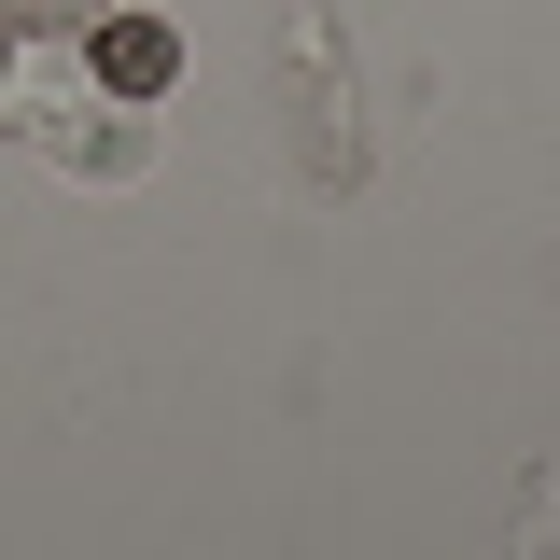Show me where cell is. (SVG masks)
<instances>
[{
    "mask_svg": "<svg viewBox=\"0 0 560 560\" xmlns=\"http://www.w3.org/2000/svg\"><path fill=\"white\" fill-rule=\"evenodd\" d=\"M84 57H98V84H113V98H168V70H183V43H168L154 14H127V0H113V14L84 28Z\"/></svg>",
    "mask_w": 560,
    "mask_h": 560,
    "instance_id": "1",
    "label": "cell"
},
{
    "mask_svg": "<svg viewBox=\"0 0 560 560\" xmlns=\"http://www.w3.org/2000/svg\"><path fill=\"white\" fill-rule=\"evenodd\" d=\"M113 0H0V28H98Z\"/></svg>",
    "mask_w": 560,
    "mask_h": 560,
    "instance_id": "2",
    "label": "cell"
},
{
    "mask_svg": "<svg viewBox=\"0 0 560 560\" xmlns=\"http://www.w3.org/2000/svg\"><path fill=\"white\" fill-rule=\"evenodd\" d=\"M0 43H14V28H0Z\"/></svg>",
    "mask_w": 560,
    "mask_h": 560,
    "instance_id": "3",
    "label": "cell"
}]
</instances>
